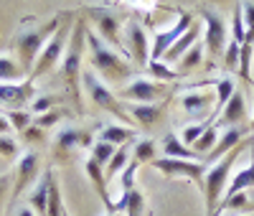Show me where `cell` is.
I'll return each instance as SVG.
<instances>
[{
  "instance_id": "obj_4",
  "label": "cell",
  "mask_w": 254,
  "mask_h": 216,
  "mask_svg": "<svg viewBox=\"0 0 254 216\" xmlns=\"http://www.w3.org/2000/svg\"><path fill=\"white\" fill-rule=\"evenodd\" d=\"M87 38V28H84V20H79L76 28L71 31V43L66 49V56H64L61 64V74L66 79L71 97L76 102V110H81V94H79V79H81V43Z\"/></svg>"
},
{
  "instance_id": "obj_51",
  "label": "cell",
  "mask_w": 254,
  "mask_h": 216,
  "mask_svg": "<svg viewBox=\"0 0 254 216\" xmlns=\"http://www.w3.org/2000/svg\"><path fill=\"white\" fill-rule=\"evenodd\" d=\"M5 188H8V183L0 186V204H3V199H5Z\"/></svg>"
},
{
  "instance_id": "obj_42",
  "label": "cell",
  "mask_w": 254,
  "mask_h": 216,
  "mask_svg": "<svg viewBox=\"0 0 254 216\" xmlns=\"http://www.w3.org/2000/svg\"><path fill=\"white\" fill-rule=\"evenodd\" d=\"M242 13H244V28H247V41L254 46V3H242Z\"/></svg>"
},
{
  "instance_id": "obj_47",
  "label": "cell",
  "mask_w": 254,
  "mask_h": 216,
  "mask_svg": "<svg viewBox=\"0 0 254 216\" xmlns=\"http://www.w3.org/2000/svg\"><path fill=\"white\" fill-rule=\"evenodd\" d=\"M8 133H10V122L5 115H0V135H8Z\"/></svg>"
},
{
  "instance_id": "obj_18",
  "label": "cell",
  "mask_w": 254,
  "mask_h": 216,
  "mask_svg": "<svg viewBox=\"0 0 254 216\" xmlns=\"http://www.w3.org/2000/svg\"><path fill=\"white\" fill-rule=\"evenodd\" d=\"M163 112H165V104H158V102L155 104H132L130 107V117L145 130L155 127L163 120Z\"/></svg>"
},
{
  "instance_id": "obj_9",
  "label": "cell",
  "mask_w": 254,
  "mask_h": 216,
  "mask_svg": "<svg viewBox=\"0 0 254 216\" xmlns=\"http://www.w3.org/2000/svg\"><path fill=\"white\" fill-rule=\"evenodd\" d=\"M201 13V20H203V41H206V51L214 59H224V51H226V28H224V20L216 10H198Z\"/></svg>"
},
{
  "instance_id": "obj_39",
  "label": "cell",
  "mask_w": 254,
  "mask_h": 216,
  "mask_svg": "<svg viewBox=\"0 0 254 216\" xmlns=\"http://www.w3.org/2000/svg\"><path fill=\"white\" fill-rule=\"evenodd\" d=\"M239 54H242V46H239L237 41H229L226 43V51H224V69L226 72L239 69Z\"/></svg>"
},
{
  "instance_id": "obj_29",
  "label": "cell",
  "mask_w": 254,
  "mask_h": 216,
  "mask_svg": "<svg viewBox=\"0 0 254 216\" xmlns=\"http://www.w3.org/2000/svg\"><path fill=\"white\" fill-rule=\"evenodd\" d=\"M26 74L20 69V64H15L10 56H0V84H15Z\"/></svg>"
},
{
  "instance_id": "obj_32",
  "label": "cell",
  "mask_w": 254,
  "mask_h": 216,
  "mask_svg": "<svg viewBox=\"0 0 254 216\" xmlns=\"http://www.w3.org/2000/svg\"><path fill=\"white\" fill-rule=\"evenodd\" d=\"M216 140H219V130H216V125H211V127L206 130V133L193 143V147H190V150H193V153H196L198 158H206V155L211 153V150H214Z\"/></svg>"
},
{
  "instance_id": "obj_43",
  "label": "cell",
  "mask_w": 254,
  "mask_h": 216,
  "mask_svg": "<svg viewBox=\"0 0 254 216\" xmlns=\"http://www.w3.org/2000/svg\"><path fill=\"white\" fill-rule=\"evenodd\" d=\"M66 117V112L64 110H51V112H46V115H38L36 120H33V125H38L41 130H46V127H54L59 120H64Z\"/></svg>"
},
{
  "instance_id": "obj_16",
  "label": "cell",
  "mask_w": 254,
  "mask_h": 216,
  "mask_svg": "<svg viewBox=\"0 0 254 216\" xmlns=\"http://www.w3.org/2000/svg\"><path fill=\"white\" fill-rule=\"evenodd\" d=\"M244 143V133L239 127H226L224 133L219 135V140H216V145H214V150H211V153L206 155L211 163H216V160H221L226 153H231V150L234 147H239Z\"/></svg>"
},
{
  "instance_id": "obj_7",
  "label": "cell",
  "mask_w": 254,
  "mask_h": 216,
  "mask_svg": "<svg viewBox=\"0 0 254 216\" xmlns=\"http://www.w3.org/2000/svg\"><path fill=\"white\" fill-rule=\"evenodd\" d=\"M153 168L160 170L165 178H188L193 183L203 186V176H206V163L201 160H178V158H155Z\"/></svg>"
},
{
  "instance_id": "obj_5",
  "label": "cell",
  "mask_w": 254,
  "mask_h": 216,
  "mask_svg": "<svg viewBox=\"0 0 254 216\" xmlns=\"http://www.w3.org/2000/svg\"><path fill=\"white\" fill-rule=\"evenodd\" d=\"M81 84H84V89L89 92L92 102L99 107V110L112 112V115H115V117H120L122 122H132L130 112H127L125 107L120 104L117 94H112V89H110L107 84H102V79H99L97 74H92V69H87V72L81 74Z\"/></svg>"
},
{
  "instance_id": "obj_36",
  "label": "cell",
  "mask_w": 254,
  "mask_h": 216,
  "mask_svg": "<svg viewBox=\"0 0 254 216\" xmlns=\"http://www.w3.org/2000/svg\"><path fill=\"white\" fill-rule=\"evenodd\" d=\"M252 56H254V46L252 43H242V54H239V76L252 84Z\"/></svg>"
},
{
  "instance_id": "obj_13",
  "label": "cell",
  "mask_w": 254,
  "mask_h": 216,
  "mask_svg": "<svg viewBox=\"0 0 254 216\" xmlns=\"http://www.w3.org/2000/svg\"><path fill=\"white\" fill-rule=\"evenodd\" d=\"M89 143H92V135L84 133V130H79V127H61L59 133L54 135V153H56V160L64 163L74 147L89 145Z\"/></svg>"
},
{
  "instance_id": "obj_52",
  "label": "cell",
  "mask_w": 254,
  "mask_h": 216,
  "mask_svg": "<svg viewBox=\"0 0 254 216\" xmlns=\"http://www.w3.org/2000/svg\"><path fill=\"white\" fill-rule=\"evenodd\" d=\"M107 216H120V214H107Z\"/></svg>"
},
{
  "instance_id": "obj_19",
  "label": "cell",
  "mask_w": 254,
  "mask_h": 216,
  "mask_svg": "<svg viewBox=\"0 0 254 216\" xmlns=\"http://www.w3.org/2000/svg\"><path fill=\"white\" fill-rule=\"evenodd\" d=\"M254 188V145L249 150V165L242 168L237 176H231L229 186H226V193L224 196H234V193H247Z\"/></svg>"
},
{
  "instance_id": "obj_33",
  "label": "cell",
  "mask_w": 254,
  "mask_h": 216,
  "mask_svg": "<svg viewBox=\"0 0 254 216\" xmlns=\"http://www.w3.org/2000/svg\"><path fill=\"white\" fill-rule=\"evenodd\" d=\"M127 165H130V147L122 145V147H117V153H115L112 160L107 163V170H104V176H107V178H115L117 173H122Z\"/></svg>"
},
{
  "instance_id": "obj_17",
  "label": "cell",
  "mask_w": 254,
  "mask_h": 216,
  "mask_svg": "<svg viewBox=\"0 0 254 216\" xmlns=\"http://www.w3.org/2000/svg\"><path fill=\"white\" fill-rule=\"evenodd\" d=\"M198 36H201V28H198V23H193V26H190V28L173 43L171 49H168V54L163 56V64H168V67H171V64H178L181 56H183L186 51H190V49L198 43Z\"/></svg>"
},
{
  "instance_id": "obj_2",
  "label": "cell",
  "mask_w": 254,
  "mask_h": 216,
  "mask_svg": "<svg viewBox=\"0 0 254 216\" xmlns=\"http://www.w3.org/2000/svg\"><path fill=\"white\" fill-rule=\"evenodd\" d=\"M244 147H249L247 143H242L239 147H234L231 153H226L221 160L211 163L206 168V176H203V199H206V216H216V209L226 193V186L231 181V168H234L237 158Z\"/></svg>"
},
{
  "instance_id": "obj_53",
  "label": "cell",
  "mask_w": 254,
  "mask_h": 216,
  "mask_svg": "<svg viewBox=\"0 0 254 216\" xmlns=\"http://www.w3.org/2000/svg\"><path fill=\"white\" fill-rule=\"evenodd\" d=\"M252 130H254V120H252Z\"/></svg>"
},
{
  "instance_id": "obj_14",
  "label": "cell",
  "mask_w": 254,
  "mask_h": 216,
  "mask_svg": "<svg viewBox=\"0 0 254 216\" xmlns=\"http://www.w3.org/2000/svg\"><path fill=\"white\" fill-rule=\"evenodd\" d=\"M36 168H38V155L36 153H26L23 158L18 160V165H15V186H13L10 204L31 186V181L36 178Z\"/></svg>"
},
{
  "instance_id": "obj_54",
  "label": "cell",
  "mask_w": 254,
  "mask_h": 216,
  "mask_svg": "<svg viewBox=\"0 0 254 216\" xmlns=\"http://www.w3.org/2000/svg\"><path fill=\"white\" fill-rule=\"evenodd\" d=\"M64 216H69V214H64Z\"/></svg>"
},
{
  "instance_id": "obj_31",
  "label": "cell",
  "mask_w": 254,
  "mask_h": 216,
  "mask_svg": "<svg viewBox=\"0 0 254 216\" xmlns=\"http://www.w3.org/2000/svg\"><path fill=\"white\" fill-rule=\"evenodd\" d=\"M203 64V46L201 43H196L190 51H186L183 56H181V61H178V76H183V74H188L190 69H198Z\"/></svg>"
},
{
  "instance_id": "obj_12",
  "label": "cell",
  "mask_w": 254,
  "mask_h": 216,
  "mask_svg": "<svg viewBox=\"0 0 254 216\" xmlns=\"http://www.w3.org/2000/svg\"><path fill=\"white\" fill-rule=\"evenodd\" d=\"M125 38H127V59L140 64V67H147L150 64V49H147V33H145V26L140 20H127V31H125Z\"/></svg>"
},
{
  "instance_id": "obj_1",
  "label": "cell",
  "mask_w": 254,
  "mask_h": 216,
  "mask_svg": "<svg viewBox=\"0 0 254 216\" xmlns=\"http://www.w3.org/2000/svg\"><path fill=\"white\" fill-rule=\"evenodd\" d=\"M87 43H89V51H92V59H89V69L92 72L102 74L104 79H110V81H125V79H130L135 74L132 61L125 59L112 46H107L97 33L87 31Z\"/></svg>"
},
{
  "instance_id": "obj_21",
  "label": "cell",
  "mask_w": 254,
  "mask_h": 216,
  "mask_svg": "<svg viewBox=\"0 0 254 216\" xmlns=\"http://www.w3.org/2000/svg\"><path fill=\"white\" fill-rule=\"evenodd\" d=\"M242 117H244V94L237 89L234 94H231V99L224 104V110H221V115L216 117V122H214V125H216V127H219V125H229V127H234Z\"/></svg>"
},
{
  "instance_id": "obj_34",
  "label": "cell",
  "mask_w": 254,
  "mask_h": 216,
  "mask_svg": "<svg viewBox=\"0 0 254 216\" xmlns=\"http://www.w3.org/2000/svg\"><path fill=\"white\" fill-rule=\"evenodd\" d=\"M147 72L153 74V81H160V84H171V81L178 79V72L171 69L163 61H150V64H147Z\"/></svg>"
},
{
  "instance_id": "obj_20",
  "label": "cell",
  "mask_w": 254,
  "mask_h": 216,
  "mask_svg": "<svg viewBox=\"0 0 254 216\" xmlns=\"http://www.w3.org/2000/svg\"><path fill=\"white\" fill-rule=\"evenodd\" d=\"M84 170H87V176H89V181H92V186L97 188V193H99V199H102V204L107 206V211L112 214V201H110V193H107V176H104V170H102V165L97 163V160H92V158H87V163H84Z\"/></svg>"
},
{
  "instance_id": "obj_25",
  "label": "cell",
  "mask_w": 254,
  "mask_h": 216,
  "mask_svg": "<svg viewBox=\"0 0 254 216\" xmlns=\"http://www.w3.org/2000/svg\"><path fill=\"white\" fill-rule=\"evenodd\" d=\"M99 140L102 143H110L115 147H122V145L130 143V140H135V130L125 127V125H107V127H102Z\"/></svg>"
},
{
  "instance_id": "obj_10",
  "label": "cell",
  "mask_w": 254,
  "mask_h": 216,
  "mask_svg": "<svg viewBox=\"0 0 254 216\" xmlns=\"http://www.w3.org/2000/svg\"><path fill=\"white\" fill-rule=\"evenodd\" d=\"M171 92L168 84H160V81H150V79H132L127 86L117 92V97L122 99H130L135 104H155V99L165 97Z\"/></svg>"
},
{
  "instance_id": "obj_3",
  "label": "cell",
  "mask_w": 254,
  "mask_h": 216,
  "mask_svg": "<svg viewBox=\"0 0 254 216\" xmlns=\"http://www.w3.org/2000/svg\"><path fill=\"white\" fill-rule=\"evenodd\" d=\"M59 23H61V15L51 18L49 23H44L41 28L18 31V36H15V51H18L20 69H23V74H31V72H33L41 51H44V46L49 43V38L59 31Z\"/></svg>"
},
{
  "instance_id": "obj_40",
  "label": "cell",
  "mask_w": 254,
  "mask_h": 216,
  "mask_svg": "<svg viewBox=\"0 0 254 216\" xmlns=\"http://www.w3.org/2000/svg\"><path fill=\"white\" fill-rule=\"evenodd\" d=\"M8 122H10V127L18 130V133H23V130H28L33 125V117L26 110H10L8 112Z\"/></svg>"
},
{
  "instance_id": "obj_45",
  "label": "cell",
  "mask_w": 254,
  "mask_h": 216,
  "mask_svg": "<svg viewBox=\"0 0 254 216\" xmlns=\"http://www.w3.org/2000/svg\"><path fill=\"white\" fill-rule=\"evenodd\" d=\"M135 173H137V163H135V160H130V165H127V168L122 170V191L135 188Z\"/></svg>"
},
{
  "instance_id": "obj_22",
  "label": "cell",
  "mask_w": 254,
  "mask_h": 216,
  "mask_svg": "<svg viewBox=\"0 0 254 216\" xmlns=\"http://www.w3.org/2000/svg\"><path fill=\"white\" fill-rule=\"evenodd\" d=\"M211 102H214V97L211 94H206V92H186L183 97H181V104H183V110L186 112H190V115H206V120H211V112H208V107H211ZM214 122V120H211Z\"/></svg>"
},
{
  "instance_id": "obj_41",
  "label": "cell",
  "mask_w": 254,
  "mask_h": 216,
  "mask_svg": "<svg viewBox=\"0 0 254 216\" xmlns=\"http://www.w3.org/2000/svg\"><path fill=\"white\" fill-rule=\"evenodd\" d=\"M0 155L8 158V160H18L20 150H18V143L10 135H0Z\"/></svg>"
},
{
  "instance_id": "obj_37",
  "label": "cell",
  "mask_w": 254,
  "mask_h": 216,
  "mask_svg": "<svg viewBox=\"0 0 254 216\" xmlns=\"http://www.w3.org/2000/svg\"><path fill=\"white\" fill-rule=\"evenodd\" d=\"M115 153H117V147H115V145L102 143V140H99V143L92 147V155H89V158H92V160H97V163L104 168V165H107V163L112 160V155H115Z\"/></svg>"
},
{
  "instance_id": "obj_38",
  "label": "cell",
  "mask_w": 254,
  "mask_h": 216,
  "mask_svg": "<svg viewBox=\"0 0 254 216\" xmlns=\"http://www.w3.org/2000/svg\"><path fill=\"white\" fill-rule=\"evenodd\" d=\"M231 31H234V36H231V41H237L239 46L247 41V28H244V13H242V3L234 8V18H231Z\"/></svg>"
},
{
  "instance_id": "obj_30",
  "label": "cell",
  "mask_w": 254,
  "mask_h": 216,
  "mask_svg": "<svg viewBox=\"0 0 254 216\" xmlns=\"http://www.w3.org/2000/svg\"><path fill=\"white\" fill-rule=\"evenodd\" d=\"M155 153H158V145L153 143V138H145V140H135V147H132V160L140 165V163H153L155 160Z\"/></svg>"
},
{
  "instance_id": "obj_8",
  "label": "cell",
  "mask_w": 254,
  "mask_h": 216,
  "mask_svg": "<svg viewBox=\"0 0 254 216\" xmlns=\"http://www.w3.org/2000/svg\"><path fill=\"white\" fill-rule=\"evenodd\" d=\"M196 23V18L190 15V13H186V10H178V18H176V23L171 26V28H165V31H160V33H155L153 36V49H150V61H163V56L168 54V49L173 46V43Z\"/></svg>"
},
{
  "instance_id": "obj_27",
  "label": "cell",
  "mask_w": 254,
  "mask_h": 216,
  "mask_svg": "<svg viewBox=\"0 0 254 216\" xmlns=\"http://www.w3.org/2000/svg\"><path fill=\"white\" fill-rule=\"evenodd\" d=\"M49 206H46V216H64L66 209L61 204V191H59V181H56V173L49 170Z\"/></svg>"
},
{
  "instance_id": "obj_23",
  "label": "cell",
  "mask_w": 254,
  "mask_h": 216,
  "mask_svg": "<svg viewBox=\"0 0 254 216\" xmlns=\"http://www.w3.org/2000/svg\"><path fill=\"white\" fill-rule=\"evenodd\" d=\"M127 211V216H142L145 211V199L137 188H130V191H122V199L112 206V214H122Z\"/></svg>"
},
{
  "instance_id": "obj_24",
  "label": "cell",
  "mask_w": 254,
  "mask_h": 216,
  "mask_svg": "<svg viewBox=\"0 0 254 216\" xmlns=\"http://www.w3.org/2000/svg\"><path fill=\"white\" fill-rule=\"evenodd\" d=\"M160 147H163V158H178V160H196L198 158L193 150L181 143V135H173V133H168L163 138Z\"/></svg>"
},
{
  "instance_id": "obj_48",
  "label": "cell",
  "mask_w": 254,
  "mask_h": 216,
  "mask_svg": "<svg viewBox=\"0 0 254 216\" xmlns=\"http://www.w3.org/2000/svg\"><path fill=\"white\" fill-rule=\"evenodd\" d=\"M18 216H36V211L26 206V209H20V211H18Z\"/></svg>"
},
{
  "instance_id": "obj_49",
  "label": "cell",
  "mask_w": 254,
  "mask_h": 216,
  "mask_svg": "<svg viewBox=\"0 0 254 216\" xmlns=\"http://www.w3.org/2000/svg\"><path fill=\"white\" fill-rule=\"evenodd\" d=\"M247 211H254V188L249 191V206H247Z\"/></svg>"
},
{
  "instance_id": "obj_28",
  "label": "cell",
  "mask_w": 254,
  "mask_h": 216,
  "mask_svg": "<svg viewBox=\"0 0 254 216\" xmlns=\"http://www.w3.org/2000/svg\"><path fill=\"white\" fill-rule=\"evenodd\" d=\"M237 92V86H234V79L231 76H224V79H219L216 81V110H214V122H216V115H221V110H224V104L231 99V94Z\"/></svg>"
},
{
  "instance_id": "obj_50",
  "label": "cell",
  "mask_w": 254,
  "mask_h": 216,
  "mask_svg": "<svg viewBox=\"0 0 254 216\" xmlns=\"http://www.w3.org/2000/svg\"><path fill=\"white\" fill-rule=\"evenodd\" d=\"M10 178H13V176H5V173H0V186H3V183H10Z\"/></svg>"
},
{
  "instance_id": "obj_44",
  "label": "cell",
  "mask_w": 254,
  "mask_h": 216,
  "mask_svg": "<svg viewBox=\"0 0 254 216\" xmlns=\"http://www.w3.org/2000/svg\"><path fill=\"white\" fill-rule=\"evenodd\" d=\"M56 102H59L56 97H41V99H36V102L31 104V112H33V115H46V112H51V107H54Z\"/></svg>"
},
{
  "instance_id": "obj_15",
  "label": "cell",
  "mask_w": 254,
  "mask_h": 216,
  "mask_svg": "<svg viewBox=\"0 0 254 216\" xmlns=\"http://www.w3.org/2000/svg\"><path fill=\"white\" fill-rule=\"evenodd\" d=\"M33 97V81L26 84H0V104H8L13 110H20Z\"/></svg>"
},
{
  "instance_id": "obj_26",
  "label": "cell",
  "mask_w": 254,
  "mask_h": 216,
  "mask_svg": "<svg viewBox=\"0 0 254 216\" xmlns=\"http://www.w3.org/2000/svg\"><path fill=\"white\" fill-rule=\"evenodd\" d=\"M46 206H49V176L41 178L38 186L31 191V196H28V209H33L36 216H46Z\"/></svg>"
},
{
  "instance_id": "obj_6",
  "label": "cell",
  "mask_w": 254,
  "mask_h": 216,
  "mask_svg": "<svg viewBox=\"0 0 254 216\" xmlns=\"http://www.w3.org/2000/svg\"><path fill=\"white\" fill-rule=\"evenodd\" d=\"M87 15L94 20L97 36L107 43V46H112L115 51H120V54L127 59V51H125L122 38H120V20H117V15L112 13V8H107V5H89V8H87Z\"/></svg>"
},
{
  "instance_id": "obj_11",
  "label": "cell",
  "mask_w": 254,
  "mask_h": 216,
  "mask_svg": "<svg viewBox=\"0 0 254 216\" xmlns=\"http://www.w3.org/2000/svg\"><path fill=\"white\" fill-rule=\"evenodd\" d=\"M66 36H69V28L61 26V28L49 38V43L44 46V51H41L36 67H33V72H31V81L38 79V76H44L46 72H51L56 64H59V59H61V54H64V46H66Z\"/></svg>"
},
{
  "instance_id": "obj_35",
  "label": "cell",
  "mask_w": 254,
  "mask_h": 216,
  "mask_svg": "<svg viewBox=\"0 0 254 216\" xmlns=\"http://www.w3.org/2000/svg\"><path fill=\"white\" fill-rule=\"evenodd\" d=\"M214 125L211 120H203V122H196V125H188V127H183V133H181V143L186 145V147H193V143L206 133V130Z\"/></svg>"
},
{
  "instance_id": "obj_46",
  "label": "cell",
  "mask_w": 254,
  "mask_h": 216,
  "mask_svg": "<svg viewBox=\"0 0 254 216\" xmlns=\"http://www.w3.org/2000/svg\"><path fill=\"white\" fill-rule=\"evenodd\" d=\"M23 140H26V143H46L44 130H41L38 125H31L28 130H23Z\"/></svg>"
}]
</instances>
